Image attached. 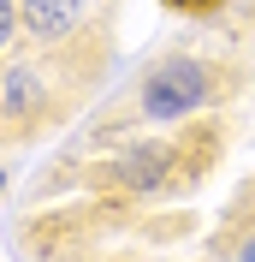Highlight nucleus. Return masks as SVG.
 <instances>
[{
	"label": "nucleus",
	"mask_w": 255,
	"mask_h": 262,
	"mask_svg": "<svg viewBox=\"0 0 255 262\" xmlns=\"http://www.w3.org/2000/svg\"><path fill=\"white\" fill-rule=\"evenodd\" d=\"M18 24L30 48H60L95 78L113 66V0H18Z\"/></svg>",
	"instance_id": "obj_4"
},
{
	"label": "nucleus",
	"mask_w": 255,
	"mask_h": 262,
	"mask_svg": "<svg viewBox=\"0 0 255 262\" xmlns=\"http://www.w3.org/2000/svg\"><path fill=\"white\" fill-rule=\"evenodd\" d=\"M0 196H6V167H0Z\"/></svg>",
	"instance_id": "obj_8"
},
{
	"label": "nucleus",
	"mask_w": 255,
	"mask_h": 262,
	"mask_svg": "<svg viewBox=\"0 0 255 262\" xmlns=\"http://www.w3.org/2000/svg\"><path fill=\"white\" fill-rule=\"evenodd\" d=\"M214 256H225V262H255V179L243 185V196L225 209L220 238H214Z\"/></svg>",
	"instance_id": "obj_5"
},
{
	"label": "nucleus",
	"mask_w": 255,
	"mask_h": 262,
	"mask_svg": "<svg viewBox=\"0 0 255 262\" xmlns=\"http://www.w3.org/2000/svg\"><path fill=\"white\" fill-rule=\"evenodd\" d=\"M101 78L60 48H12L0 60V143H36L78 119Z\"/></svg>",
	"instance_id": "obj_3"
},
{
	"label": "nucleus",
	"mask_w": 255,
	"mask_h": 262,
	"mask_svg": "<svg viewBox=\"0 0 255 262\" xmlns=\"http://www.w3.org/2000/svg\"><path fill=\"white\" fill-rule=\"evenodd\" d=\"M220 143H225L220 125L190 119L178 131H137V137H113L83 155H65L48 179H71V191L113 203L125 214H155L214 173Z\"/></svg>",
	"instance_id": "obj_1"
},
{
	"label": "nucleus",
	"mask_w": 255,
	"mask_h": 262,
	"mask_svg": "<svg viewBox=\"0 0 255 262\" xmlns=\"http://www.w3.org/2000/svg\"><path fill=\"white\" fill-rule=\"evenodd\" d=\"M243 78H249L243 66L196 54V48L160 54V60H148L131 78V90L113 107H101L89 119V149L113 143V137H137V131H178V125H190V119H208L220 101L238 96Z\"/></svg>",
	"instance_id": "obj_2"
},
{
	"label": "nucleus",
	"mask_w": 255,
	"mask_h": 262,
	"mask_svg": "<svg viewBox=\"0 0 255 262\" xmlns=\"http://www.w3.org/2000/svg\"><path fill=\"white\" fill-rule=\"evenodd\" d=\"M24 48V24H18V0H0V60Z\"/></svg>",
	"instance_id": "obj_6"
},
{
	"label": "nucleus",
	"mask_w": 255,
	"mask_h": 262,
	"mask_svg": "<svg viewBox=\"0 0 255 262\" xmlns=\"http://www.w3.org/2000/svg\"><path fill=\"white\" fill-rule=\"evenodd\" d=\"M172 12H190V18H208V12H220L225 0H166Z\"/></svg>",
	"instance_id": "obj_7"
}]
</instances>
